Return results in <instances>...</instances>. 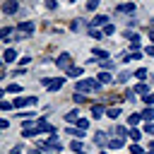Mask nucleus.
I'll return each mask as SVG.
<instances>
[{"label":"nucleus","instance_id":"1","mask_svg":"<svg viewBox=\"0 0 154 154\" xmlns=\"http://www.w3.org/2000/svg\"><path fill=\"white\" fill-rule=\"evenodd\" d=\"M99 89H101V82H99V79H79V82H77V87H75V91H79V94L99 91Z\"/></svg>","mask_w":154,"mask_h":154},{"label":"nucleus","instance_id":"2","mask_svg":"<svg viewBox=\"0 0 154 154\" xmlns=\"http://www.w3.org/2000/svg\"><path fill=\"white\" fill-rule=\"evenodd\" d=\"M34 29H36V24L34 22H22L19 26H17V38H24V36H29V34H34Z\"/></svg>","mask_w":154,"mask_h":154},{"label":"nucleus","instance_id":"3","mask_svg":"<svg viewBox=\"0 0 154 154\" xmlns=\"http://www.w3.org/2000/svg\"><path fill=\"white\" fill-rule=\"evenodd\" d=\"M55 65L63 67V70H70V67H72V55H70V53H60V55L55 58Z\"/></svg>","mask_w":154,"mask_h":154},{"label":"nucleus","instance_id":"4","mask_svg":"<svg viewBox=\"0 0 154 154\" xmlns=\"http://www.w3.org/2000/svg\"><path fill=\"white\" fill-rule=\"evenodd\" d=\"M38 101V96H17L14 99V108H24V106H34Z\"/></svg>","mask_w":154,"mask_h":154},{"label":"nucleus","instance_id":"5","mask_svg":"<svg viewBox=\"0 0 154 154\" xmlns=\"http://www.w3.org/2000/svg\"><path fill=\"white\" fill-rule=\"evenodd\" d=\"M41 82H43V84H46V87H48L51 91H58V89H60V87L65 84V77H58V79H48V77H43Z\"/></svg>","mask_w":154,"mask_h":154},{"label":"nucleus","instance_id":"6","mask_svg":"<svg viewBox=\"0 0 154 154\" xmlns=\"http://www.w3.org/2000/svg\"><path fill=\"white\" fill-rule=\"evenodd\" d=\"M17 10H19V2H17V0H5V2H2V12H5V14H12V12H17Z\"/></svg>","mask_w":154,"mask_h":154},{"label":"nucleus","instance_id":"7","mask_svg":"<svg viewBox=\"0 0 154 154\" xmlns=\"http://www.w3.org/2000/svg\"><path fill=\"white\" fill-rule=\"evenodd\" d=\"M22 135H24V137H34V135H38V128H34L31 120H24V130H22Z\"/></svg>","mask_w":154,"mask_h":154},{"label":"nucleus","instance_id":"8","mask_svg":"<svg viewBox=\"0 0 154 154\" xmlns=\"http://www.w3.org/2000/svg\"><path fill=\"white\" fill-rule=\"evenodd\" d=\"M116 12L118 14H130V12H135V2H123V5L116 7Z\"/></svg>","mask_w":154,"mask_h":154},{"label":"nucleus","instance_id":"9","mask_svg":"<svg viewBox=\"0 0 154 154\" xmlns=\"http://www.w3.org/2000/svg\"><path fill=\"white\" fill-rule=\"evenodd\" d=\"M36 128H38V132H51V135L55 132V128H53L51 123H46L43 118H41V120H36Z\"/></svg>","mask_w":154,"mask_h":154},{"label":"nucleus","instance_id":"10","mask_svg":"<svg viewBox=\"0 0 154 154\" xmlns=\"http://www.w3.org/2000/svg\"><path fill=\"white\" fill-rule=\"evenodd\" d=\"M106 24H108V17L106 14H96L91 19V26H106Z\"/></svg>","mask_w":154,"mask_h":154},{"label":"nucleus","instance_id":"11","mask_svg":"<svg viewBox=\"0 0 154 154\" xmlns=\"http://www.w3.org/2000/svg\"><path fill=\"white\" fill-rule=\"evenodd\" d=\"M2 60H5V63H14V60H17V53H14L12 48H7L5 55H2Z\"/></svg>","mask_w":154,"mask_h":154},{"label":"nucleus","instance_id":"12","mask_svg":"<svg viewBox=\"0 0 154 154\" xmlns=\"http://www.w3.org/2000/svg\"><path fill=\"white\" fill-rule=\"evenodd\" d=\"M94 142H96L99 147H103V144H108V140H106V132H96V135H94Z\"/></svg>","mask_w":154,"mask_h":154},{"label":"nucleus","instance_id":"13","mask_svg":"<svg viewBox=\"0 0 154 154\" xmlns=\"http://www.w3.org/2000/svg\"><path fill=\"white\" fill-rule=\"evenodd\" d=\"M108 147H111V149H120V147H123V137H111V140H108Z\"/></svg>","mask_w":154,"mask_h":154},{"label":"nucleus","instance_id":"14","mask_svg":"<svg viewBox=\"0 0 154 154\" xmlns=\"http://www.w3.org/2000/svg\"><path fill=\"white\" fill-rule=\"evenodd\" d=\"M132 91H135V94H149V87H147L144 82H140V84H135Z\"/></svg>","mask_w":154,"mask_h":154},{"label":"nucleus","instance_id":"15","mask_svg":"<svg viewBox=\"0 0 154 154\" xmlns=\"http://www.w3.org/2000/svg\"><path fill=\"white\" fill-rule=\"evenodd\" d=\"M96 79H99V82H101V84H108V82H111V79H113V77H111V75H108V72H99V75H96Z\"/></svg>","mask_w":154,"mask_h":154},{"label":"nucleus","instance_id":"16","mask_svg":"<svg viewBox=\"0 0 154 154\" xmlns=\"http://www.w3.org/2000/svg\"><path fill=\"white\" fill-rule=\"evenodd\" d=\"M103 111H106V108H103L101 103H94V106H91V113H94V118H101V113H103Z\"/></svg>","mask_w":154,"mask_h":154},{"label":"nucleus","instance_id":"17","mask_svg":"<svg viewBox=\"0 0 154 154\" xmlns=\"http://www.w3.org/2000/svg\"><path fill=\"white\" fill-rule=\"evenodd\" d=\"M65 120H67V123H77V120H79V111H70V113L65 116Z\"/></svg>","mask_w":154,"mask_h":154},{"label":"nucleus","instance_id":"18","mask_svg":"<svg viewBox=\"0 0 154 154\" xmlns=\"http://www.w3.org/2000/svg\"><path fill=\"white\" fill-rule=\"evenodd\" d=\"M72 152H77V154H84V144H82L79 140H72Z\"/></svg>","mask_w":154,"mask_h":154},{"label":"nucleus","instance_id":"19","mask_svg":"<svg viewBox=\"0 0 154 154\" xmlns=\"http://www.w3.org/2000/svg\"><path fill=\"white\" fill-rule=\"evenodd\" d=\"M10 34H12V29H10V26L0 29V38H2V41H12V38H10Z\"/></svg>","mask_w":154,"mask_h":154},{"label":"nucleus","instance_id":"20","mask_svg":"<svg viewBox=\"0 0 154 154\" xmlns=\"http://www.w3.org/2000/svg\"><path fill=\"white\" fill-rule=\"evenodd\" d=\"M140 120H142V113H132V116H128V123H130V125H137Z\"/></svg>","mask_w":154,"mask_h":154},{"label":"nucleus","instance_id":"21","mask_svg":"<svg viewBox=\"0 0 154 154\" xmlns=\"http://www.w3.org/2000/svg\"><path fill=\"white\" fill-rule=\"evenodd\" d=\"M89 36H91V38H101V36H103V31H99L96 26H89Z\"/></svg>","mask_w":154,"mask_h":154},{"label":"nucleus","instance_id":"22","mask_svg":"<svg viewBox=\"0 0 154 154\" xmlns=\"http://www.w3.org/2000/svg\"><path fill=\"white\" fill-rule=\"evenodd\" d=\"M94 58H96V60H108V53H106V51H96V48H94Z\"/></svg>","mask_w":154,"mask_h":154},{"label":"nucleus","instance_id":"23","mask_svg":"<svg viewBox=\"0 0 154 154\" xmlns=\"http://www.w3.org/2000/svg\"><path fill=\"white\" fill-rule=\"evenodd\" d=\"M67 75H70V77H82V67H75V65H72V67L67 70Z\"/></svg>","mask_w":154,"mask_h":154},{"label":"nucleus","instance_id":"24","mask_svg":"<svg viewBox=\"0 0 154 154\" xmlns=\"http://www.w3.org/2000/svg\"><path fill=\"white\" fill-rule=\"evenodd\" d=\"M106 116H108V118H113V120H116V118H118V116H120V108H118V106H116V108H108V111H106Z\"/></svg>","mask_w":154,"mask_h":154},{"label":"nucleus","instance_id":"25","mask_svg":"<svg viewBox=\"0 0 154 154\" xmlns=\"http://www.w3.org/2000/svg\"><path fill=\"white\" fill-rule=\"evenodd\" d=\"M142 118H144V120H152V118H154V108H152V106L144 108V111H142Z\"/></svg>","mask_w":154,"mask_h":154},{"label":"nucleus","instance_id":"26","mask_svg":"<svg viewBox=\"0 0 154 154\" xmlns=\"http://www.w3.org/2000/svg\"><path fill=\"white\" fill-rule=\"evenodd\" d=\"M67 132H70V135H75L77 140H79V137H84V130H82V128H70Z\"/></svg>","mask_w":154,"mask_h":154},{"label":"nucleus","instance_id":"27","mask_svg":"<svg viewBox=\"0 0 154 154\" xmlns=\"http://www.w3.org/2000/svg\"><path fill=\"white\" fill-rule=\"evenodd\" d=\"M130 77H132L130 72H120V75H118V84H125V82H128Z\"/></svg>","mask_w":154,"mask_h":154},{"label":"nucleus","instance_id":"28","mask_svg":"<svg viewBox=\"0 0 154 154\" xmlns=\"http://www.w3.org/2000/svg\"><path fill=\"white\" fill-rule=\"evenodd\" d=\"M130 152H132V154H144V149H142L140 144H135V142L130 144Z\"/></svg>","mask_w":154,"mask_h":154},{"label":"nucleus","instance_id":"29","mask_svg":"<svg viewBox=\"0 0 154 154\" xmlns=\"http://www.w3.org/2000/svg\"><path fill=\"white\" fill-rule=\"evenodd\" d=\"M103 34H106V36L116 34V26H113V24H106V26H103Z\"/></svg>","mask_w":154,"mask_h":154},{"label":"nucleus","instance_id":"30","mask_svg":"<svg viewBox=\"0 0 154 154\" xmlns=\"http://www.w3.org/2000/svg\"><path fill=\"white\" fill-rule=\"evenodd\" d=\"M135 77H137V79H147V70H144V67H140V70L135 72Z\"/></svg>","mask_w":154,"mask_h":154},{"label":"nucleus","instance_id":"31","mask_svg":"<svg viewBox=\"0 0 154 154\" xmlns=\"http://www.w3.org/2000/svg\"><path fill=\"white\" fill-rule=\"evenodd\" d=\"M19 89H22L19 84H7V89H5V91H10V94H17Z\"/></svg>","mask_w":154,"mask_h":154},{"label":"nucleus","instance_id":"32","mask_svg":"<svg viewBox=\"0 0 154 154\" xmlns=\"http://www.w3.org/2000/svg\"><path fill=\"white\" fill-rule=\"evenodd\" d=\"M116 135H118V137H125V135H128V130H125L123 125H116Z\"/></svg>","mask_w":154,"mask_h":154},{"label":"nucleus","instance_id":"33","mask_svg":"<svg viewBox=\"0 0 154 154\" xmlns=\"http://www.w3.org/2000/svg\"><path fill=\"white\" fill-rule=\"evenodd\" d=\"M130 137H132V142H137V140H140V137H142V132H140V130H137V128H135V130H132V132H130Z\"/></svg>","mask_w":154,"mask_h":154},{"label":"nucleus","instance_id":"34","mask_svg":"<svg viewBox=\"0 0 154 154\" xmlns=\"http://www.w3.org/2000/svg\"><path fill=\"white\" fill-rule=\"evenodd\" d=\"M72 99H75V103H84V96H82L79 91H75V96H72Z\"/></svg>","mask_w":154,"mask_h":154},{"label":"nucleus","instance_id":"35","mask_svg":"<svg viewBox=\"0 0 154 154\" xmlns=\"http://www.w3.org/2000/svg\"><path fill=\"white\" fill-rule=\"evenodd\" d=\"M87 125H89V123H87V118H79V120H77V128H82V130H87Z\"/></svg>","mask_w":154,"mask_h":154},{"label":"nucleus","instance_id":"36","mask_svg":"<svg viewBox=\"0 0 154 154\" xmlns=\"http://www.w3.org/2000/svg\"><path fill=\"white\" fill-rule=\"evenodd\" d=\"M144 103L152 106V103H154V94H144Z\"/></svg>","mask_w":154,"mask_h":154},{"label":"nucleus","instance_id":"37","mask_svg":"<svg viewBox=\"0 0 154 154\" xmlns=\"http://www.w3.org/2000/svg\"><path fill=\"white\" fill-rule=\"evenodd\" d=\"M99 2H101V0H89V2H87V10H96Z\"/></svg>","mask_w":154,"mask_h":154},{"label":"nucleus","instance_id":"38","mask_svg":"<svg viewBox=\"0 0 154 154\" xmlns=\"http://www.w3.org/2000/svg\"><path fill=\"white\" fill-rule=\"evenodd\" d=\"M70 26H72V31H79V26H82V22H79V19H75V22H72Z\"/></svg>","mask_w":154,"mask_h":154},{"label":"nucleus","instance_id":"39","mask_svg":"<svg viewBox=\"0 0 154 154\" xmlns=\"http://www.w3.org/2000/svg\"><path fill=\"white\" fill-rule=\"evenodd\" d=\"M12 106H14V103H10V101H2V103H0V108H2V111H10Z\"/></svg>","mask_w":154,"mask_h":154},{"label":"nucleus","instance_id":"40","mask_svg":"<svg viewBox=\"0 0 154 154\" xmlns=\"http://www.w3.org/2000/svg\"><path fill=\"white\" fill-rule=\"evenodd\" d=\"M144 132H149V135H152V132H154V123H147V125H144Z\"/></svg>","mask_w":154,"mask_h":154},{"label":"nucleus","instance_id":"41","mask_svg":"<svg viewBox=\"0 0 154 154\" xmlns=\"http://www.w3.org/2000/svg\"><path fill=\"white\" fill-rule=\"evenodd\" d=\"M144 53H147V55H149V58H154V43H152V46H149V48H147V51H144Z\"/></svg>","mask_w":154,"mask_h":154},{"label":"nucleus","instance_id":"42","mask_svg":"<svg viewBox=\"0 0 154 154\" xmlns=\"http://www.w3.org/2000/svg\"><path fill=\"white\" fill-rule=\"evenodd\" d=\"M46 7H48V10H53V7H55V0H46Z\"/></svg>","mask_w":154,"mask_h":154},{"label":"nucleus","instance_id":"43","mask_svg":"<svg viewBox=\"0 0 154 154\" xmlns=\"http://www.w3.org/2000/svg\"><path fill=\"white\" fill-rule=\"evenodd\" d=\"M149 38H152V41H154V31H152V34H149Z\"/></svg>","mask_w":154,"mask_h":154},{"label":"nucleus","instance_id":"44","mask_svg":"<svg viewBox=\"0 0 154 154\" xmlns=\"http://www.w3.org/2000/svg\"><path fill=\"white\" fill-rule=\"evenodd\" d=\"M31 154H38V149H36V152H31Z\"/></svg>","mask_w":154,"mask_h":154},{"label":"nucleus","instance_id":"45","mask_svg":"<svg viewBox=\"0 0 154 154\" xmlns=\"http://www.w3.org/2000/svg\"><path fill=\"white\" fill-rule=\"evenodd\" d=\"M101 154H108V152H101Z\"/></svg>","mask_w":154,"mask_h":154},{"label":"nucleus","instance_id":"46","mask_svg":"<svg viewBox=\"0 0 154 154\" xmlns=\"http://www.w3.org/2000/svg\"><path fill=\"white\" fill-rule=\"evenodd\" d=\"M70 2H75V0H70Z\"/></svg>","mask_w":154,"mask_h":154}]
</instances>
